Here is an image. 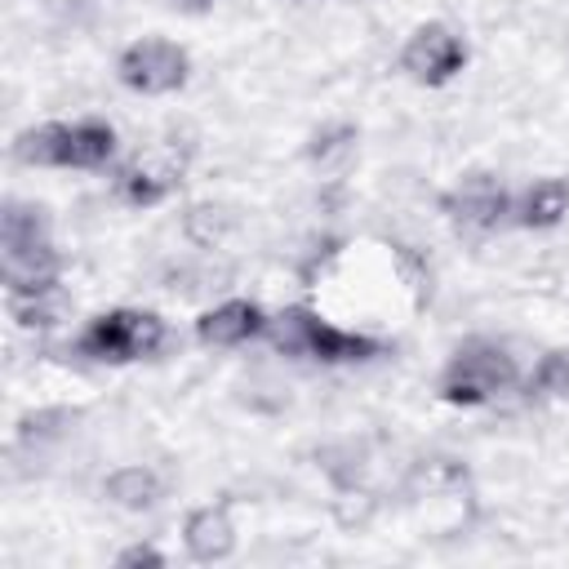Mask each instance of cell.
<instances>
[{
  "instance_id": "6da1fadb",
  "label": "cell",
  "mask_w": 569,
  "mask_h": 569,
  "mask_svg": "<svg viewBox=\"0 0 569 569\" xmlns=\"http://www.w3.org/2000/svg\"><path fill=\"white\" fill-rule=\"evenodd\" d=\"M58 249L49 240V218L40 204L9 200L0 213V280L4 293H40L58 284Z\"/></svg>"
},
{
  "instance_id": "7a4b0ae2",
  "label": "cell",
  "mask_w": 569,
  "mask_h": 569,
  "mask_svg": "<svg viewBox=\"0 0 569 569\" xmlns=\"http://www.w3.org/2000/svg\"><path fill=\"white\" fill-rule=\"evenodd\" d=\"M520 382L516 356L493 338H467L436 378V396L458 409H480Z\"/></svg>"
},
{
  "instance_id": "3957f363",
  "label": "cell",
  "mask_w": 569,
  "mask_h": 569,
  "mask_svg": "<svg viewBox=\"0 0 569 569\" xmlns=\"http://www.w3.org/2000/svg\"><path fill=\"white\" fill-rule=\"evenodd\" d=\"M116 156V129L107 120H76V124H36L13 138L18 164L40 169H102Z\"/></svg>"
},
{
  "instance_id": "277c9868",
  "label": "cell",
  "mask_w": 569,
  "mask_h": 569,
  "mask_svg": "<svg viewBox=\"0 0 569 569\" xmlns=\"http://www.w3.org/2000/svg\"><path fill=\"white\" fill-rule=\"evenodd\" d=\"M267 338L280 356H302V360H320V365H351V360H369L382 351L378 338L338 329L325 316H316L311 307H284L280 316H271Z\"/></svg>"
},
{
  "instance_id": "5b68a950",
  "label": "cell",
  "mask_w": 569,
  "mask_h": 569,
  "mask_svg": "<svg viewBox=\"0 0 569 569\" xmlns=\"http://www.w3.org/2000/svg\"><path fill=\"white\" fill-rule=\"evenodd\" d=\"M169 329L156 311H138V307H111L102 316H93L80 338H76V356L98 360V365H129V360H147L164 347Z\"/></svg>"
},
{
  "instance_id": "8992f818",
  "label": "cell",
  "mask_w": 569,
  "mask_h": 569,
  "mask_svg": "<svg viewBox=\"0 0 569 569\" xmlns=\"http://www.w3.org/2000/svg\"><path fill=\"white\" fill-rule=\"evenodd\" d=\"M187 71H191V58L182 44L164 40V36H142L133 44L120 49L116 58V76L129 93H142V98H164V93H178L187 84Z\"/></svg>"
},
{
  "instance_id": "52a82bcc",
  "label": "cell",
  "mask_w": 569,
  "mask_h": 569,
  "mask_svg": "<svg viewBox=\"0 0 569 569\" xmlns=\"http://www.w3.org/2000/svg\"><path fill=\"white\" fill-rule=\"evenodd\" d=\"M467 67V40L449 27V22H422L409 31L405 49H400V71L413 84H449L458 71Z\"/></svg>"
},
{
  "instance_id": "ba28073f",
  "label": "cell",
  "mask_w": 569,
  "mask_h": 569,
  "mask_svg": "<svg viewBox=\"0 0 569 569\" xmlns=\"http://www.w3.org/2000/svg\"><path fill=\"white\" fill-rule=\"evenodd\" d=\"M440 209L458 222V227H467V231H476V236H489V231H498L507 218H511V209H516V200L507 196V187L493 178V173H467V178H458L445 196H440Z\"/></svg>"
},
{
  "instance_id": "9c48e42d",
  "label": "cell",
  "mask_w": 569,
  "mask_h": 569,
  "mask_svg": "<svg viewBox=\"0 0 569 569\" xmlns=\"http://www.w3.org/2000/svg\"><path fill=\"white\" fill-rule=\"evenodd\" d=\"M182 169L187 160L169 147H151V151H138L133 160H124L116 169V196L133 209H151L160 200H169L182 182Z\"/></svg>"
},
{
  "instance_id": "30bf717a",
  "label": "cell",
  "mask_w": 569,
  "mask_h": 569,
  "mask_svg": "<svg viewBox=\"0 0 569 569\" xmlns=\"http://www.w3.org/2000/svg\"><path fill=\"white\" fill-rule=\"evenodd\" d=\"M182 547L196 565H218L236 551V520L227 502H204L182 520Z\"/></svg>"
},
{
  "instance_id": "8fae6325",
  "label": "cell",
  "mask_w": 569,
  "mask_h": 569,
  "mask_svg": "<svg viewBox=\"0 0 569 569\" xmlns=\"http://www.w3.org/2000/svg\"><path fill=\"white\" fill-rule=\"evenodd\" d=\"M258 333H267V311L249 298H227L196 320V338L204 347H240Z\"/></svg>"
},
{
  "instance_id": "7c38bea8",
  "label": "cell",
  "mask_w": 569,
  "mask_h": 569,
  "mask_svg": "<svg viewBox=\"0 0 569 569\" xmlns=\"http://www.w3.org/2000/svg\"><path fill=\"white\" fill-rule=\"evenodd\" d=\"M565 213H569V182L565 178H538L533 187H525V196L511 209V218L529 231H551L565 222Z\"/></svg>"
},
{
  "instance_id": "4fadbf2b",
  "label": "cell",
  "mask_w": 569,
  "mask_h": 569,
  "mask_svg": "<svg viewBox=\"0 0 569 569\" xmlns=\"http://www.w3.org/2000/svg\"><path fill=\"white\" fill-rule=\"evenodd\" d=\"M102 493H107L116 507H124V511H147V507H156V498H160V476H156L151 467L129 462V467H116V471L102 480Z\"/></svg>"
},
{
  "instance_id": "5bb4252c",
  "label": "cell",
  "mask_w": 569,
  "mask_h": 569,
  "mask_svg": "<svg viewBox=\"0 0 569 569\" xmlns=\"http://www.w3.org/2000/svg\"><path fill=\"white\" fill-rule=\"evenodd\" d=\"M9 316L22 329H53L67 316V293H62V284H49L40 293H13L9 298Z\"/></svg>"
},
{
  "instance_id": "9a60e30c",
  "label": "cell",
  "mask_w": 569,
  "mask_h": 569,
  "mask_svg": "<svg viewBox=\"0 0 569 569\" xmlns=\"http://www.w3.org/2000/svg\"><path fill=\"white\" fill-rule=\"evenodd\" d=\"M525 391L547 400V396H569V347H551L538 356V365L525 378Z\"/></svg>"
},
{
  "instance_id": "2e32d148",
  "label": "cell",
  "mask_w": 569,
  "mask_h": 569,
  "mask_svg": "<svg viewBox=\"0 0 569 569\" xmlns=\"http://www.w3.org/2000/svg\"><path fill=\"white\" fill-rule=\"evenodd\" d=\"M227 227H231V213L222 204H191L187 218H182V236L191 244H200V249H213Z\"/></svg>"
},
{
  "instance_id": "e0dca14e",
  "label": "cell",
  "mask_w": 569,
  "mask_h": 569,
  "mask_svg": "<svg viewBox=\"0 0 569 569\" xmlns=\"http://www.w3.org/2000/svg\"><path fill=\"white\" fill-rule=\"evenodd\" d=\"M356 151V129L351 124H333V129H320L311 142H307V160L316 164H333V160H347Z\"/></svg>"
},
{
  "instance_id": "ac0fdd59",
  "label": "cell",
  "mask_w": 569,
  "mask_h": 569,
  "mask_svg": "<svg viewBox=\"0 0 569 569\" xmlns=\"http://www.w3.org/2000/svg\"><path fill=\"white\" fill-rule=\"evenodd\" d=\"M116 565H120V569H138V565H147V569H164V551L151 547V542H133V547H124V551L116 556Z\"/></svg>"
},
{
  "instance_id": "d6986e66",
  "label": "cell",
  "mask_w": 569,
  "mask_h": 569,
  "mask_svg": "<svg viewBox=\"0 0 569 569\" xmlns=\"http://www.w3.org/2000/svg\"><path fill=\"white\" fill-rule=\"evenodd\" d=\"M182 13H204V9H213V0H173Z\"/></svg>"
}]
</instances>
